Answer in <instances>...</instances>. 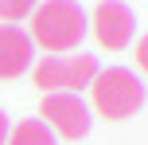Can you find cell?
<instances>
[{
	"mask_svg": "<svg viewBox=\"0 0 148 145\" xmlns=\"http://www.w3.org/2000/svg\"><path fill=\"white\" fill-rule=\"evenodd\" d=\"M86 31H90V24H86V12H82L78 0H43L31 12L27 39L35 47H43V51L59 55V51L78 47Z\"/></svg>",
	"mask_w": 148,
	"mask_h": 145,
	"instance_id": "1",
	"label": "cell"
},
{
	"mask_svg": "<svg viewBox=\"0 0 148 145\" xmlns=\"http://www.w3.org/2000/svg\"><path fill=\"white\" fill-rule=\"evenodd\" d=\"M90 94H94V110L109 122H125V118L140 114V106H144V83L129 67L97 71L94 83H90Z\"/></svg>",
	"mask_w": 148,
	"mask_h": 145,
	"instance_id": "2",
	"label": "cell"
},
{
	"mask_svg": "<svg viewBox=\"0 0 148 145\" xmlns=\"http://www.w3.org/2000/svg\"><path fill=\"white\" fill-rule=\"evenodd\" d=\"M97 59L94 55H47V59H35L31 75H35V86L47 94H74V90H86L97 75Z\"/></svg>",
	"mask_w": 148,
	"mask_h": 145,
	"instance_id": "3",
	"label": "cell"
},
{
	"mask_svg": "<svg viewBox=\"0 0 148 145\" xmlns=\"http://www.w3.org/2000/svg\"><path fill=\"white\" fill-rule=\"evenodd\" d=\"M39 114H43L47 130L59 133V137L78 141V137L90 133V106L78 98V94H43Z\"/></svg>",
	"mask_w": 148,
	"mask_h": 145,
	"instance_id": "4",
	"label": "cell"
},
{
	"mask_svg": "<svg viewBox=\"0 0 148 145\" xmlns=\"http://www.w3.org/2000/svg\"><path fill=\"white\" fill-rule=\"evenodd\" d=\"M94 35L101 47H109V51H121V47L133 43V31H136V16L129 4H121V0H101V4L94 8Z\"/></svg>",
	"mask_w": 148,
	"mask_h": 145,
	"instance_id": "5",
	"label": "cell"
},
{
	"mask_svg": "<svg viewBox=\"0 0 148 145\" xmlns=\"http://www.w3.org/2000/svg\"><path fill=\"white\" fill-rule=\"evenodd\" d=\"M31 63H35V43L27 39V31L16 24H0V83L20 78L23 71H31Z\"/></svg>",
	"mask_w": 148,
	"mask_h": 145,
	"instance_id": "6",
	"label": "cell"
},
{
	"mask_svg": "<svg viewBox=\"0 0 148 145\" xmlns=\"http://www.w3.org/2000/svg\"><path fill=\"white\" fill-rule=\"evenodd\" d=\"M4 145H59V141H55L51 130H47L43 118H23V122H16L12 130H8Z\"/></svg>",
	"mask_w": 148,
	"mask_h": 145,
	"instance_id": "7",
	"label": "cell"
},
{
	"mask_svg": "<svg viewBox=\"0 0 148 145\" xmlns=\"http://www.w3.org/2000/svg\"><path fill=\"white\" fill-rule=\"evenodd\" d=\"M35 4L39 0H0V20L4 24H20L23 16L35 12Z\"/></svg>",
	"mask_w": 148,
	"mask_h": 145,
	"instance_id": "8",
	"label": "cell"
},
{
	"mask_svg": "<svg viewBox=\"0 0 148 145\" xmlns=\"http://www.w3.org/2000/svg\"><path fill=\"white\" fill-rule=\"evenodd\" d=\"M136 63H140V71L148 75V35H140V43H136Z\"/></svg>",
	"mask_w": 148,
	"mask_h": 145,
	"instance_id": "9",
	"label": "cell"
},
{
	"mask_svg": "<svg viewBox=\"0 0 148 145\" xmlns=\"http://www.w3.org/2000/svg\"><path fill=\"white\" fill-rule=\"evenodd\" d=\"M8 130H12V126H8V118H4V110H0V145L8 141Z\"/></svg>",
	"mask_w": 148,
	"mask_h": 145,
	"instance_id": "10",
	"label": "cell"
}]
</instances>
